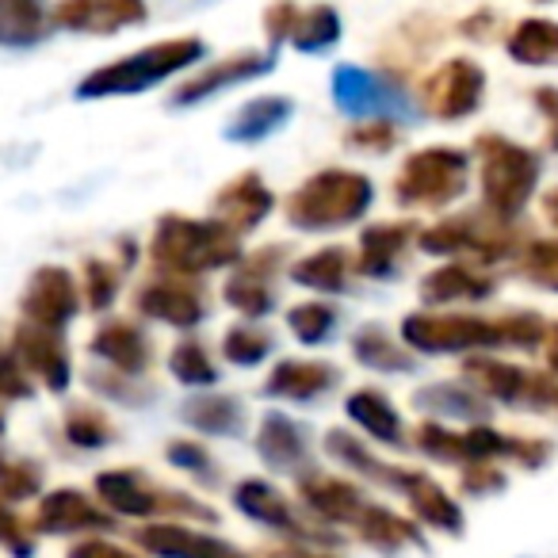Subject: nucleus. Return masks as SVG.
Here are the masks:
<instances>
[{"instance_id":"1","label":"nucleus","mask_w":558,"mask_h":558,"mask_svg":"<svg viewBox=\"0 0 558 558\" xmlns=\"http://www.w3.org/2000/svg\"><path fill=\"white\" fill-rule=\"evenodd\" d=\"M154 264L161 276H184L195 279L203 271L230 268L241 260V241L233 230H226L218 218H184L165 215L154 230Z\"/></svg>"},{"instance_id":"2","label":"nucleus","mask_w":558,"mask_h":558,"mask_svg":"<svg viewBox=\"0 0 558 558\" xmlns=\"http://www.w3.org/2000/svg\"><path fill=\"white\" fill-rule=\"evenodd\" d=\"M375 187L364 172L352 169H322L318 177H311L303 187L288 195L283 215L295 230L306 233H326L352 226L372 210Z\"/></svg>"},{"instance_id":"3","label":"nucleus","mask_w":558,"mask_h":558,"mask_svg":"<svg viewBox=\"0 0 558 558\" xmlns=\"http://www.w3.org/2000/svg\"><path fill=\"white\" fill-rule=\"evenodd\" d=\"M207 43L203 39H165L157 47H146L131 58L93 70L77 85V100H108V96H138L146 88L169 81L172 73L187 70V65L203 62Z\"/></svg>"},{"instance_id":"4","label":"nucleus","mask_w":558,"mask_h":558,"mask_svg":"<svg viewBox=\"0 0 558 558\" xmlns=\"http://www.w3.org/2000/svg\"><path fill=\"white\" fill-rule=\"evenodd\" d=\"M474 154L482 157V199L501 222H517L539 184V157L501 134H478Z\"/></svg>"},{"instance_id":"5","label":"nucleus","mask_w":558,"mask_h":558,"mask_svg":"<svg viewBox=\"0 0 558 558\" xmlns=\"http://www.w3.org/2000/svg\"><path fill=\"white\" fill-rule=\"evenodd\" d=\"M466 172H471V157L463 149H417L405 157L402 172H398L395 199L402 207H448L466 192Z\"/></svg>"},{"instance_id":"6","label":"nucleus","mask_w":558,"mask_h":558,"mask_svg":"<svg viewBox=\"0 0 558 558\" xmlns=\"http://www.w3.org/2000/svg\"><path fill=\"white\" fill-rule=\"evenodd\" d=\"M402 344L425 356H451V352L501 349V318L489 322L478 314H433L421 311L402 322Z\"/></svg>"},{"instance_id":"7","label":"nucleus","mask_w":558,"mask_h":558,"mask_svg":"<svg viewBox=\"0 0 558 558\" xmlns=\"http://www.w3.org/2000/svg\"><path fill=\"white\" fill-rule=\"evenodd\" d=\"M421 248L428 256H474V260H505L520 248V238L512 233V222L482 215L444 218L433 230L421 233Z\"/></svg>"},{"instance_id":"8","label":"nucleus","mask_w":558,"mask_h":558,"mask_svg":"<svg viewBox=\"0 0 558 558\" xmlns=\"http://www.w3.org/2000/svg\"><path fill=\"white\" fill-rule=\"evenodd\" d=\"M333 100L344 116L356 119H410L413 108L405 93L390 77L360 65H337L333 70Z\"/></svg>"},{"instance_id":"9","label":"nucleus","mask_w":558,"mask_h":558,"mask_svg":"<svg viewBox=\"0 0 558 558\" xmlns=\"http://www.w3.org/2000/svg\"><path fill=\"white\" fill-rule=\"evenodd\" d=\"M20 311H24V322H35V326L62 333L81 311L77 279L62 264H43L32 276V283H27L24 299H20Z\"/></svg>"},{"instance_id":"10","label":"nucleus","mask_w":558,"mask_h":558,"mask_svg":"<svg viewBox=\"0 0 558 558\" xmlns=\"http://www.w3.org/2000/svg\"><path fill=\"white\" fill-rule=\"evenodd\" d=\"M482 93H486V73L471 58H451L444 62L433 77L425 81V104L436 119L456 123L482 108Z\"/></svg>"},{"instance_id":"11","label":"nucleus","mask_w":558,"mask_h":558,"mask_svg":"<svg viewBox=\"0 0 558 558\" xmlns=\"http://www.w3.org/2000/svg\"><path fill=\"white\" fill-rule=\"evenodd\" d=\"M12 341H16L12 356L24 364V372L32 375L35 383H43L50 395H62V390L70 387V379H73L70 349H65L58 329H43V326H35V322H24V326H16Z\"/></svg>"},{"instance_id":"12","label":"nucleus","mask_w":558,"mask_h":558,"mask_svg":"<svg viewBox=\"0 0 558 558\" xmlns=\"http://www.w3.org/2000/svg\"><path fill=\"white\" fill-rule=\"evenodd\" d=\"M283 268V248L268 245V248H256L230 279H226L222 299L241 311L245 318H264V314L276 311V291H271V279L279 276Z\"/></svg>"},{"instance_id":"13","label":"nucleus","mask_w":558,"mask_h":558,"mask_svg":"<svg viewBox=\"0 0 558 558\" xmlns=\"http://www.w3.org/2000/svg\"><path fill=\"white\" fill-rule=\"evenodd\" d=\"M271 70H276V50H264V54L241 50V54L226 58V62H218V65H207V70H199L195 77H187L184 85L172 93V108L199 104V100H207V96H218L222 88L245 85V81H256Z\"/></svg>"},{"instance_id":"14","label":"nucleus","mask_w":558,"mask_h":558,"mask_svg":"<svg viewBox=\"0 0 558 558\" xmlns=\"http://www.w3.org/2000/svg\"><path fill=\"white\" fill-rule=\"evenodd\" d=\"M54 27L81 35H116L123 27L146 24L142 0H62L54 9Z\"/></svg>"},{"instance_id":"15","label":"nucleus","mask_w":558,"mask_h":558,"mask_svg":"<svg viewBox=\"0 0 558 558\" xmlns=\"http://www.w3.org/2000/svg\"><path fill=\"white\" fill-rule=\"evenodd\" d=\"M138 311L154 322H165L172 329H195L207 314V303H203L199 288L187 283L184 276H161L154 283L138 291Z\"/></svg>"},{"instance_id":"16","label":"nucleus","mask_w":558,"mask_h":558,"mask_svg":"<svg viewBox=\"0 0 558 558\" xmlns=\"http://www.w3.org/2000/svg\"><path fill=\"white\" fill-rule=\"evenodd\" d=\"M233 505H238V512H245L248 520H256V524H264V527H276V532L291 535V539H303V543L326 539L322 532L306 527L303 520L295 517V509L288 505V497L264 478H241L238 486H233Z\"/></svg>"},{"instance_id":"17","label":"nucleus","mask_w":558,"mask_h":558,"mask_svg":"<svg viewBox=\"0 0 558 558\" xmlns=\"http://www.w3.org/2000/svg\"><path fill=\"white\" fill-rule=\"evenodd\" d=\"M271 207H276V195L268 192L260 172H241L230 184L218 187L215 195V218L226 230L238 233V238L241 233H253L271 215Z\"/></svg>"},{"instance_id":"18","label":"nucleus","mask_w":558,"mask_h":558,"mask_svg":"<svg viewBox=\"0 0 558 558\" xmlns=\"http://www.w3.org/2000/svg\"><path fill=\"white\" fill-rule=\"evenodd\" d=\"M256 456L279 474H311V440L306 428L299 421H291L288 413H264L260 433H256Z\"/></svg>"},{"instance_id":"19","label":"nucleus","mask_w":558,"mask_h":558,"mask_svg":"<svg viewBox=\"0 0 558 558\" xmlns=\"http://www.w3.org/2000/svg\"><path fill=\"white\" fill-rule=\"evenodd\" d=\"M116 517L96 509L81 489H54L39 501L35 512V532L47 535H77V532H111Z\"/></svg>"},{"instance_id":"20","label":"nucleus","mask_w":558,"mask_h":558,"mask_svg":"<svg viewBox=\"0 0 558 558\" xmlns=\"http://www.w3.org/2000/svg\"><path fill=\"white\" fill-rule=\"evenodd\" d=\"M96 494L116 517L146 520L169 512V489H157L138 471H104L96 474Z\"/></svg>"},{"instance_id":"21","label":"nucleus","mask_w":558,"mask_h":558,"mask_svg":"<svg viewBox=\"0 0 558 558\" xmlns=\"http://www.w3.org/2000/svg\"><path fill=\"white\" fill-rule=\"evenodd\" d=\"M138 543L157 558H248L218 535H203L184 524H149L138 532Z\"/></svg>"},{"instance_id":"22","label":"nucleus","mask_w":558,"mask_h":558,"mask_svg":"<svg viewBox=\"0 0 558 558\" xmlns=\"http://www.w3.org/2000/svg\"><path fill=\"white\" fill-rule=\"evenodd\" d=\"M341 383V372L322 360H279L276 372L264 383V395L283 398V402H318L322 395Z\"/></svg>"},{"instance_id":"23","label":"nucleus","mask_w":558,"mask_h":558,"mask_svg":"<svg viewBox=\"0 0 558 558\" xmlns=\"http://www.w3.org/2000/svg\"><path fill=\"white\" fill-rule=\"evenodd\" d=\"M413 233H417L413 222H387L364 230L360 233V271L372 279H395Z\"/></svg>"},{"instance_id":"24","label":"nucleus","mask_w":558,"mask_h":558,"mask_svg":"<svg viewBox=\"0 0 558 558\" xmlns=\"http://www.w3.org/2000/svg\"><path fill=\"white\" fill-rule=\"evenodd\" d=\"M299 494L311 505L314 517L329 520V524H352V520L360 517V509H364L360 489L352 486V482L333 478V474H318V471L303 474V478H299Z\"/></svg>"},{"instance_id":"25","label":"nucleus","mask_w":558,"mask_h":558,"mask_svg":"<svg viewBox=\"0 0 558 558\" xmlns=\"http://www.w3.org/2000/svg\"><path fill=\"white\" fill-rule=\"evenodd\" d=\"M93 356H100L104 364H111V372H123L138 379L149 367V341L138 326L131 322H104L93 337Z\"/></svg>"},{"instance_id":"26","label":"nucleus","mask_w":558,"mask_h":558,"mask_svg":"<svg viewBox=\"0 0 558 558\" xmlns=\"http://www.w3.org/2000/svg\"><path fill=\"white\" fill-rule=\"evenodd\" d=\"M402 494H405V501H410L413 517L425 527H436V532H444V535H463V509H459V505L444 494V486H436L428 474L405 471Z\"/></svg>"},{"instance_id":"27","label":"nucleus","mask_w":558,"mask_h":558,"mask_svg":"<svg viewBox=\"0 0 558 558\" xmlns=\"http://www.w3.org/2000/svg\"><path fill=\"white\" fill-rule=\"evenodd\" d=\"M356 535L367 543V547L383 550V555H398L405 547H425V535L413 520L398 517V512L383 509V505H364L360 517L352 520Z\"/></svg>"},{"instance_id":"28","label":"nucleus","mask_w":558,"mask_h":558,"mask_svg":"<svg viewBox=\"0 0 558 558\" xmlns=\"http://www.w3.org/2000/svg\"><path fill=\"white\" fill-rule=\"evenodd\" d=\"M497 291V283L482 271H474L471 264H448V268L433 271L421 279V299L433 306L448 303H482Z\"/></svg>"},{"instance_id":"29","label":"nucleus","mask_w":558,"mask_h":558,"mask_svg":"<svg viewBox=\"0 0 558 558\" xmlns=\"http://www.w3.org/2000/svg\"><path fill=\"white\" fill-rule=\"evenodd\" d=\"M291 116H295V104H291L288 96H256V100L241 104L238 116L230 119V126H226V142H241V146H248V142H264L276 131H283Z\"/></svg>"},{"instance_id":"30","label":"nucleus","mask_w":558,"mask_h":558,"mask_svg":"<svg viewBox=\"0 0 558 558\" xmlns=\"http://www.w3.org/2000/svg\"><path fill=\"white\" fill-rule=\"evenodd\" d=\"M463 375L471 387H478L482 398H494V402L517 405L520 410L524 390H527V375L532 372H524V367H517V364H505V360H494V356H466Z\"/></svg>"},{"instance_id":"31","label":"nucleus","mask_w":558,"mask_h":558,"mask_svg":"<svg viewBox=\"0 0 558 558\" xmlns=\"http://www.w3.org/2000/svg\"><path fill=\"white\" fill-rule=\"evenodd\" d=\"M344 410H349V417L356 421L364 433H372V440L379 444H390V448H402L405 444V433H402V417H398V410L390 405V398L383 395V390H356V395L344 402Z\"/></svg>"},{"instance_id":"32","label":"nucleus","mask_w":558,"mask_h":558,"mask_svg":"<svg viewBox=\"0 0 558 558\" xmlns=\"http://www.w3.org/2000/svg\"><path fill=\"white\" fill-rule=\"evenodd\" d=\"M349 276H352V260L341 245H326L318 253L291 264V279H295L299 288L326 291V295H341L349 288Z\"/></svg>"},{"instance_id":"33","label":"nucleus","mask_w":558,"mask_h":558,"mask_svg":"<svg viewBox=\"0 0 558 558\" xmlns=\"http://www.w3.org/2000/svg\"><path fill=\"white\" fill-rule=\"evenodd\" d=\"M505 50H509V58L520 65H535V70L558 65V24L543 16L524 20V24H517L509 32Z\"/></svg>"},{"instance_id":"34","label":"nucleus","mask_w":558,"mask_h":558,"mask_svg":"<svg viewBox=\"0 0 558 558\" xmlns=\"http://www.w3.org/2000/svg\"><path fill=\"white\" fill-rule=\"evenodd\" d=\"M180 417H184L195 433H207V436H241V428H245V410H241V402L230 395L192 398L187 405H180Z\"/></svg>"},{"instance_id":"35","label":"nucleus","mask_w":558,"mask_h":558,"mask_svg":"<svg viewBox=\"0 0 558 558\" xmlns=\"http://www.w3.org/2000/svg\"><path fill=\"white\" fill-rule=\"evenodd\" d=\"M47 35V0H0V47L24 50Z\"/></svg>"},{"instance_id":"36","label":"nucleus","mask_w":558,"mask_h":558,"mask_svg":"<svg viewBox=\"0 0 558 558\" xmlns=\"http://www.w3.org/2000/svg\"><path fill=\"white\" fill-rule=\"evenodd\" d=\"M352 356H356L364 367H372V372H387V375L413 372V367H417V360L405 352V344L395 341L383 326L360 329V333L352 337Z\"/></svg>"},{"instance_id":"37","label":"nucleus","mask_w":558,"mask_h":558,"mask_svg":"<svg viewBox=\"0 0 558 558\" xmlns=\"http://www.w3.org/2000/svg\"><path fill=\"white\" fill-rule=\"evenodd\" d=\"M421 413H433V417H451V421H486L489 402H478L471 390H463L459 383H433V387H421L413 395Z\"/></svg>"},{"instance_id":"38","label":"nucleus","mask_w":558,"mask_h":558,"mask_svg":"<svg viewBox=\"0 0 558 558\" xmlns=\"http://www.w3.org/2000/svg\"><path fill=\"white\" fill-rule=\"evenodd\" d=\"M326 451L333 459H341L344 466H352V471H360L364 478L379 482V486H398L402 489L405 482V471H395V466H387L383 459H375L372 451L364 448V444L356 440L352 433H341V428H333V433H326Z\"/></svg>"},{"instance_id":"39","label":"nucleus","mask_w":558,"mask_h":558,"mask_svg":"<svg viewBox=\"0 0 558 558\" xmlns=\"http://www.w3.org/2000/svg\"><path fill=\"white\" fill-rule=\"evenodd\" d=\"M337 39H341V16H337V9L314 4V9L299 12V24H295V32H291L295 50H303V54H322V50H329Z\"/></svg>"},{"instance_id":"40","label":"nucleus","mask_w":558,"mask_h":558,"mask_svg":"<svg viewBox=\"0 0 558 558\" xmlns=\"http://www.w3.org/2000/svg\"><path fill=\"white\" fill-rule=\"evenodd\" d=\"M169 372L184 387H215L218 383V367L210 360V352L199 341H187V337L169 352Z\"/></svg>"},{"instance_id":"41","label":"nucleus","mask_w":558,"mask_h":558,"mask_svg":"<svg viewBox=\"0 0 558 558\" xmlns=\"http://www.w3.org/2000/svg\"><path fill=\"white\" fill-rule=\"evenodd\" d=\"M65 440L85 451H100L116 440V428L96 405H73L70 417H65Z\"/></svg>"},{"instance_id":"42","label":"nucleus","mask_w":558,"mask_h":558,"mask_svg":"<svg viewBox=\"0 0 558 558\" xmlns=\"http://www.w3.org/2000/svg\"><path fill=\"white\" fill-rule=\"evenodd\" d=\"M271 349H276L271 333H264V329H256V326H233V329H226V337H222V356L238 367L264 364V360L271 356Z\"/></svg>"},{"instance_id":"43","label":"nucleus","mask_w":558,"mask_h":558,"mask_svg":"<svg viewBox=\"0 0 558 558\" xmlns=\"http://www.w3.org/2000/svg\"><path fill=\"white\" fill-rule=\"evenodd\" d=\"M43 489V466L0 451V501H27Z\"/></svg>"},{"instance_id":"44","label":"nucleus","mask_w":558,"mask_h":558,"mask_svg":"<svg viewBox=\"0 0 558 558\" xmlns=\"http://www.w3.org/2000/svg\"><path fill=\"white\" fill-rule=\"evenodd\" d=\"M288 329L303 344H326L329 333L337 329V311L326 303H299L288 314Z\"/></svg>"},{"instance_id":"45","label":"nucleus","mask_w":558,"mask_h":558,"mask_svg":"<svg viewBox=\"0 0 558 558\" xmlns=\"http://www.w3.org/2000/svg\"><path fill=\"white\" fill-rule=\"evenodd\" d=\"M119 279H123V268L88 256L85 260V299L93 311H111V303L119 299Z\"/></svg>"},{"instance_id":"46","label":"nucleus","mask_w":558,"mask_h":558,"mask_svg":"<svg viewBox=\"0 0 558 558\" xmlns=\"http://www.w3.org/2000/svg\"><path fill=\"white\" fill-rule=\"evenodd\" d=\"M417 448L425 451L428 459H440V463H451V466H463L466 456H463V433H451V428L436 425V421H425L417 428Z\"/></svg>"},{"instance_id":"47","label":"nucleus","mask_w":558,"mask_h":558,"mask_svg":"<svg viewBox=\"0 0 558 558\" xmlns=\"http://www.w3.org/2000/svg\"><path fill=\"white\" fill-rule=\"evenodd\" d=\"M88 387L96 395L111 398V402H123V405H146L154 398V390L146 383H138L134 375H123V372H93L88 375Z\"/></svg>"},{"instance_id":"48","label":"nucleus","mask_w":558,"mask_h":558,"mask_svg":"<svg viewBox=\"0 0 558 558\" xmlns=\"http://www.w3.org/2000/svg\"><path fill=\"white\" fill-rule=\"evenodd\" d=\"M524 276L547 291H558V241H532L524 248Z\"/></svg>"},{"instance_id":"49","label":"nucleus","mask_w":558,"mask_h":558,"mask_svg":"<svg viewBox=\"0 0 558 558\" xmlns=\"http://www.w3.org/2000/svg\"><path fill=\"white\" fill-rule=\"evenodd\" d=\"M501 333L509 349H535L539 341H547V322L539 314H505L501 318Z\"/></svg>"},{"instance_id":"50","label":"nucleus","mask_w":558,"mask_h":558,"mask_svg":"<svg viewBox=\"0 0 558 558\" xmlns=\"http://www.w3.org/2000/svg\"><path fill=\"white\" fill-rule=\"evenodd\" d=\"M299 4L295 0H271L268 12H264V35H268L271 50L279 47V43H291V32H295L299 24Z\"/></svg>"},{"instance_id":"51","label":"nucleus","mask_w":558,"mask_h":558,"mask_svg":"<svg viewBox=\"0 0 558 558\" xmlns=\"http://www.w3.org/2000/svg\"><path fill=\"white\" fill-rule=\"evenodd\" d=\"M165 456H169V463L180 466V471L199 474V478H215V466H210V456H207V448H203V444L172 440L169 448H165Z\"/></svg>"},{"instance_id":"52","label":"nucleus","mask_w":558,"mask_h":558,"mask_svg":"<svg viewBox=\"0 0 558 558\" xmlns=\"http://www.w3.org/2000/svg\"><path fill=\"white\" fill-rule=\"evenodd\" d=\"M35 395V379L24 372L16 356H4L0 352V398L4 402H24V398Z\"/></svg>"},{"instance_id":"53","label":"nucleus","mask_w":558,"mask_h":558,"mask_svg":"<svg viewBox=\"0 0 558 558\" xmlns=\"http://www.w3.org/2000/svg\"><path fill=\"white\" fill-rule=\"evenodd\" d=\"M0 543H4V547H9L16 558H32L35 555V543H32V535H27L24 520H20L4 501H0Z\"/></svg>"},{"instance_id":"54","label":"nucleus","mask_w":558,"mask_h":558,"mask_svg":"<svg viewBox=\"0 0 558 558\" xmlns=\"http://www.w3.org/2000/svg\"><path fill=\"white\" fill-rule=\"evenodd\" d=\"M463 489L466 494H497V489H505V471L497 463H466L463 466Z\"/></svg>"},{"instance_id":"55","label":"nucleus","mask_w":558,"mask_h":558,"mask_svg":"<svg viewBox=\"0 0 558 558\" xmlns=\"http://www.w3.org/2000/svg\"><path fill=\"white\" fill-rule=\"evenodd\" d=\"M395 126H390V119H372L367 126H356V131L349 134L352 146L360 149H372V154H387L390 146H395Z\"/></svg>"},{"instance_id":"56","label":"nucleus","mask_w":558,"mask_h":558,"mask_svg":"<svg viewBox=\"0 0 558 558\" xmlns=\"http://www.w3.org/2000/svg\"><path fill=\"white\" fill-rule=\"evenodd\" d=\"M535 108L547 119V149L558 154V88H535Z\"/></svg>"},{"instance_id":"57","label":"nucleus","mask_w":558,"mask_h":558,"mask_svg":"<svg viewBox=\"0 0 558 558\" xmlns=\"http://www.w3.org/2000/svg\"><path fill=\"white\" fill-rule=\"evenodd\" d=\"M70 558H138V555L119 547V543H111V539H85L70 550Z\"/></svg>"},{"instance_id":"58","label":"nucleus","mask_w":558,"mask_h":558,"mask_svg":"<svg viewBox=\"0 0 558 558\" xmlns=\"http://www.w3.org/2000/svg\"><path fill=\"white\" fill-rule=\"evenodd\" d=\"M547 367L550 375H558V326L547 329Z\"/></svg>"},{"instance_id":"59","label":"nucleus","mask_w":558,"mask_h":558,"mask_svg":"<svg viewBox=\"0 0 558 558\" xmlns=\"http://www.w3.org/2000/svg\"><path fill=\"white\" fill-rule=\"evenodd\" d=\"M543 215H547V222L558 230V187H550V192L543 195Z\"/></svg>"},{"instance_id":"60","label":"nucleus","mask_w":558,"mask_h":558,"mask_svg":"<svg viewBox=\"0 0 558 558\" xmlns=\"http://www.w3.org/2000/svg\"><path fill=\"white\" fill-rule=\"evenodd\" d=\"M283 558H337V555H326V550H318V547L306 543V547H288L283 550Z\"/></svg>"},{"instance_id":"61","label":"nucleus","mask_w":558,"mask_h":558,"mask_svg":"<svg viewBox=\"0 0 558 558\" xmlns=\"http://www.w3.org/2000/svg\"><path fill=\"white\" fill-rule=\"evenodd\" d=\"M0 436H4V413H0Z\"/></svg>"}]
</instances>
